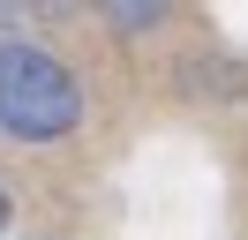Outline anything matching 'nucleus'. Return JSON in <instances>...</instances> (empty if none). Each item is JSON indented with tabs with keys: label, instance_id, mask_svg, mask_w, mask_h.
Instances as JSON below:
<instances>
[{
	"label": "nucleus",
	"instance_id": "obj_1",
	"mask_svg": "<svg viewBox=\"0 0 248 240\" xmlns=\"http://www.w3.org/2000/svg\"><path fill=\"white\" fill-rule=\"evenodd\" d=\"M83 120V90L46 45L31 38H0V128L23 143H53Z\"/></svg>",
	"mask_w": 248,
	"mask_h": 240
},
{
	"label": "nucleus",
	"instance_id": "obj_2",
	"mask_svg": "<svg viewBox=\"0 0 248 240\" xmlns=\"http://www.w3.org/2000/svg\"><path fill=\"white\" fill-rule=\"evenodd\" d=\"M0 233H8V195H0Z\"/></svg>",
	"mask_w": 248,
	"mask_h": 240
}]
</instances>
